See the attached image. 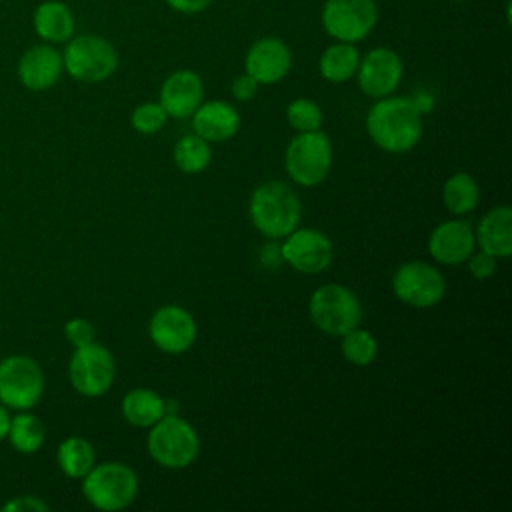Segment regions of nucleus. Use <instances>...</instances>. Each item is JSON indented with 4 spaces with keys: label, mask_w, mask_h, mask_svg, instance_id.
I'll use <instances>...</instances> for the list:
<instances>
[{
    "label": "nucleus",
    "mask_w": 512,
    "mask_h": 512,
    "mask_svg": "<svg viewBox=\"0 0 512 512\" xmlns=\"http://www.w3.org/2000/svg\"><path fill=\"white\" fill-rule=\"evenodd\" d=\"M68 378L72 388L82 396L96 398L106 394L116 378L112 352L96 342L74 348L68 364Z\"/></svg>",
    "instance_id": "1a4fd4ad"
},
{
    "label": "nucleus",
    "mask_w": 512,
    "mask_h": 512,
    "mask_svg": "<svg viewBox=\"0 0 512 512\" xmlns=\"http://www.w3.org/2000/svg\"><path fill=\"white\" fill-rule=\"evenodd\" d=\"M308 312L314 326L330 336H342L362 320L358 296L342 284H324L316 288L310 296Z\"/></svg>",
    "instance_id": "0eeeda50"
},
{
    "label": "nucleus",
    "mask_w": 512,
    "mask_h": 512,
    "mask_svg": "<svg viewBox=\"0 0 512 512\" xmlns=\"http://www.w3.org/2000/svg\"><path fill=\"white\" fill-rule=\"evenodd\" d=\"M122 416L138 428H150L166 414V400L148 388H134L122 398Z\"/></svg>",
    "instance_id": "4be33fe9"
},
{
    "label": "nucleus",
    "mask_w": 512,
    "mask_h": 512,
    "mask_svg": "<svg viewBox=\"0 0 512 512\" xmlns=\"http://www.w3.org/2000/svg\"><path fill=\"white\" fill-rule=\"evenodd\" d=\"M138 492L136 472L124 462L94 464L82 478L84 498L102 512L128 508Z\"/></svg>",
    "instance_id": "20e7f679"
},
{
    "label": "nucleus",
    "mask_w": 512,
    "mask_h": 512,
    "mask_svg": "<svg viewBox=\"0 0 512 512\" xmlns=\"http://www.w3.org/2000/svg\"><path fill=\"white\" fill-rule=\"evenodd\" d=\"M4 512L8 510H14V512H48L50 506L40 500L38 496H32V494H24V496H16L12 500H8L4 506H2Z\"/></svg>",
    "instance_id": "473e14b6"
},
{
    "label": "nucleus",
    "mask_w": 512,
    "mask_h": 512,
    "mask_svg": "<svg viewBox=\"0 0 512 512\" xmlns=\"http://www.w3.org/2000/svg\"><path fill=\"white\" fill-rule=\"evenodd\" d=\"M166 4L180 14H198L204 12L212 0H166Z\"/></svg>",
    "instance_id": "f704fd0d"
},
{
    "label": "nucleus",
    "mask_w": 512,
    "mask_h": 512,
    "mask_svg": "<svg viewBox=\"0 0 512 512\" xmlns=\"http://www.w3.org/2000/svg\"><path fill=\"white\" fill-rule=\"evenodd\" d=\"M258 86L260 84L250 74L244 72V74L234 78V82H232V96L236 100H240V102H248V100H252L256 96Z\"/></svg>",
    "instance_id": "72a5a7b5"
},
{
    "label": "nucleus",
    "mask_w": 512,
    "mask_h": 512,
    "mask_svg": "<svg viewBox=\"0 0 512 512\" xmlns=\"http://www.w3.org/2000/svg\"><path fill=\"white\" fill-rule=\"evenodd\" d=\"M64 72L62 52L48 42L34 44L22 52L16 74L24 88L32 92H44L52 88Z\"/></svg>",
    "instance_id": "2eb2a0df"
},
{
    "label": "nucleus",
    "mask_w": 512,
    "mask_h": 512,
    "mask_svg": "<svg viewBox=\"0 0 512 512\" xmlns=\"http://www.w3.org/2000/svg\"><path fill=\"white\" fill-rule=\"evenodd\" d=\"M248 214L258 232L272 240L284 238L300 224V200L288 184L264 182L254 188Z\"/></svg>",
    "instance_id": "f03ea898"
},
{
    "label": "nucleus",
    "mask_w": 512,
    "mask_h": 512,
    "mask_svg": "<svg viewBox=\"0 0 512 512\" xmlns=\"http://www.w3.org/2000/svg\"><path fill=\"white\" fill-rule=\"evenodd\" d=\"M200 452V438L190 422L176 414H164L148 432L150 458L170 470L190 466Z\"/></svg>",
    "instance_id": "7ed1b4c3"
},
{
    "label": "nucleus",
    "mask_w": 512,
    "mask_h": 512,
    "mask_svg": "<svg viewBox=\"0 0 512 512\" xmlns=\"http://www.w3.org/2000/svg\"><path fill=\"white\" fill-rule=\"evenodd\" d=\"M366 130L378 148L402 154L412 150L422 136V112L414 98L384 96L368 110Z\"/></svg>",
    "instance_id": "f257e3e1"
},
{
    "label": "nucleus",
    "mask_w": 512,
    "mask_h": 512,
    "mask_svg": "<svg viewBox=\"0 0 512 512\" xmlns=\"http://www.w3.org/2000/svg\"><path fill=\"white\" fill-rule=\"evenodd\" d=\"M212 160L210 142L198 134L182 136L174 146V164L184 174H200Z\"/></svg>",
    "instance_id": "bb28decb"
},
{
    "label": "nucleus",
    "mask_w": 512,
    "mask_h": 512,
    "mask_svg": "<svg viewBox=\"0 0 512 512\" xmlns=\"http://www.w3.org/2000/svg\"><path fill=\"white\" fill-rule=\"evenodd\" d=\"M148 334L160 352L182 354L196 340V322L186 308L166 304L152 314Z\"/></svg>",
    "instance_id": "ddd939ff"
},
{
    "label": "nucleus",
    "mask_w": 512,
    "mask_h": 512,
    "mask_svg": "<svg viewBox=\"0 0 512 512\" xmlns=\"http://www.w3.org/2000/svg\"><path fill=\"white\" fill-rule=\"evenodd\" d=\"M280 246V256L302 274H318L332 262L330 238L316 228H294Z\"/></svg>",
    "instance_id": "f8f14e48"
},
{
    "label": "nucleus",
    "mask_w": 512,
    "mask_h": 512,
    "mask_svg": "<svg viewBox=\"0 0 512 512\" xmlns=\"http://www.w3.org/2000/svg\"><path fill=\"white\" fill-rule=\"evenodd\" d=\"M358 64H360L358 48L350 42L336 40L322 52L318 60V70L324 80L332 84H342V82H348L352 76H356Z\"/></svg>",
    "instance_id": "5701e85b"
},
{
    "label": "nucleus",
    "mask_w": 512,
    "mask_h": 512,
    "mask_svg": "<svg viewBox=\"0 0 512 512\" xmlns=\"http://www.w3.org/2000/svg\"><path fill=\"white\" fill-rule=\"evenodd\" d=\"M168 120V114L160 106V102H144L132 110L130 122L132 128L140 134H156L158 130L164 128Z\"/></svg>",
    "instance_id": "c756f323"
},
{
    "label": "nucleus",
    "mask_w": 512,
    "mask_h": 512,
    "mask_svg": "<svg viewBox=\"0 0 512 512\" xmlns=\"http://www.w3.org/2000/svg\"><path fill=\"white\" fill-rule=\"evenodd\" d=\"M480 200V190L476 180L468 172L452 174L442 186V202L448 212L456 216L470 214Z\"/></svg>",
    "instance_id": "393cba45"
},
{
    "label": "nucleus",
    "mask_w": 512,
    "mask_h": 512,
    "mask_svg": "<svg viewBox=\"0 0 512 512\" xmlns=\"http://www.w3.org/2000/svg\"><path fill=\"white\" fill-rule=\"evenodd\" d=\"M64 336L74 348H80L94 342L96 328L86 318H72L64 324Z\"/></svg>",
    "instance_id": "7c9ffc66"
},
{
    "label": "nucleus",
    "mask_w": 512,
    "mask_h": 512,
    "mask_svg": "<svg viewBox=\"0 0 512 512\" xmlns=\"http://www.w3.org/2000/svg\"><path fill=\"white\" fill-rule=\"evenodd\" d=\"M402 74H404V66L398 52L386 46L368 50L366 56L360 58V64L356 70L360 90L374 100L390 96L398 88Z\"/></svg>",
    "instance_id": "4468645a"
},
{
    "label": "nucleus",
    "mask_w": 512,
    "mask_h": 512,
    "mask_svg": "<svg viewBox=\"0 0 512 512\" xmlns=\"http://www.w3.org/2000/svg\"><path fill=\"white\" fill-rule=\"evenodd\" d=\"M474 238L480 250L494 258H508L512 254V208L508 204L490 208L480 218Z\"/></svg>",
    "instance_id": "412c9836"
},
{
    "label": "nucleus",
    "mask_w": 512,
    "mask_h": 512,
    "mask_svg": "<svg viewBox=\"0 0 512 512\" xmlns=\"http://www.w3.org/2000/svg\"><path fill=\"white\" fill-rule=\"evenodd\" d=\"M12 448L20 454H34L40 450L46 438V428L38 416L28 410H18L16 416L10 418V428L6 436Z\"/></svg>",
    "instance_id": "a878e982"
},
{
    "label": "nucleus",
    "mask_w": 512,
    "mask_h": 512,
    "mask_svg": "<svg viewBox=\"0 0 512 512\" xmlns=\"http://www.w3.org/2000/svg\"><path fill=\"white\" fill-rule=\"evenodd\" d=\"M474 246V230L464 220H446L438 224L428 238L430 256L436 262L448 266L466 262L468 256L474 252Z\"/></svg>",
    "instance_id": "f3484780"
},
{
    "label": "nucleus",
    "mask_w": 512,
    "mask_h": 512,
    "mask_svg": "<svg viewBox=\"0 0 512 512\" xmlns=\"http://www.w3.org/2000/svg\"><path fill=\"white\" fill-rule=\"evenodd\" d=\"M378 354L376 338L364 328H352L342 334V356L354 366H368Z\"/></svg>",
    "instance_id": "cd10ccee"
},
{
    "label": "nucleus",
    "mask_w": 512,
    "mask_h": 512,
    "mask_svg": "<svg viewBox=\"0 0 512 512\" xmlns=\"http://www.w3.org/2000/svg\"><path fill=\"white\" fill-rule=\"evenodd\" d=\"M32 28L42 42L66 44L76 30L72 8L62 0H42L32 12Z\"/></svg>",
    "instance_id": "aec40b11"
},
{
    "label": "nucleus",
    "mask_w": 512,
    "mask_h": 512,
    "mask_svg": "<svg viewBox=\"0 0 512 512\" xmlns=\"http://www.w3.org/2000/svg\"><path fill=\"white\" fill-rule=\"evenodd\" d=\"M394 296L412 308H432L446 294V280L428 262L412 260L402 264L392 276Z\"/></svg>",
    "instance_id": "9b49d317"
},
{
    "label": "nucleus",
    "mask_w": 512,
    "mask_h": 512,
    "mask_svg": "<svg viewBox=\"0 0 512 512\" xmlns=\"http://www.w3.org/2000/svg\"><path fill=\"white\" fill-rule=\"evenodd\" d=\"M326 34L338 42H362L378 22L374 0H326L322 14Z\"/></svg>",
    "instance_id": "9d476101"
},
{
    "label": "nucleus",
    "mask_w": 512,
    "mask_h": 512,
    "mask_svg": "<svg viewBox=\"0 0 512 512\" xmlns=\"http://www.w3.org/2000/svg\"><path fill=\"white\" fill-rule=\"evenodd\" d=\"M10 412L8 408L0 402V440H4L8 436V428H10Z\"/></svg>",
    "instance_id": "c9c22d12"
},
{
    "label": "nucleus",
    "mask_w": 512,
    "mask_h": 512,
    "mask_svg": "<svg viewBox=\"0 0 512 512\" xmlns=\"http://www.w3.org/2000/svg\"><path fill=\"white\" fill-rule=\"evenodd\" d=\"M286 120L296 132L320 130L324 122L322 108L310 98H296L286 108Z\"/></svg>",
    "instance_id": "c85d7f7f"
},
{
    "label": "nucleus",
    "mask_w": 512,
    "mask_h": 512,
    "mask_svg": "<svg viewBox=\"0 0 512 512\" xmlns=\"http://www.w3.org/2000/svg\"><path fill=\"white\" fill-rule=\"evenodd\" d=\"M192 128L194 134L206 142H224L238 132L240 114L224 100L200 102V106L192 112Z\"/></svg>",
    "instance_id": "6ab92c4d"
},
{
    "label": "nucleus",
    "mask_w": 512,
    "mask_h": 512,
    "mask_svg": "<svg viewBox=\"0 0 512 512\" xmlns=\"http://www.w3.org/2000/svg\"><path fill=\"white\" fill-rule=\"evenodd\" d=\"M44 392L40 364L24 354L6 356L0 362V402L8 410L34 408Z\"/></svg>",
    "instance_id": "6e6552de"
},
{
    "label": "nucleus",
    "mask_w": 512,
    "mask_h": 512,
    "mask_svg": "<svg viewBox=\"0 0 512 512\" xmlns=\"http://www.w3.org/2000/svg\"><path fill=\"white\" fill-rule=\"evenodd\" d=\"M466 262H468L470 274L474 278H478V280H486V278H490L496 272V258L492 254L484 252V250L472 252Z\"/></svg>",
    "instance_id": "2f4dec72"
},
{
    "label": "nucleus",
    "mask_w": 512,
    "mask_h": 512,
    "mask_svg": "<svg viewBox=\"0 0 512 512\" xmlns=\"http://www.w3.org/2000/svg\"><path fill=\"white\" fill-rule=\"evenodd\" d=\"M204 96L202 78L192 70L172 72L160 86V106L168 118H190Z\"/></svg>",
    "instance_id": "a211bd4d"
},
{
    "label": "nucleus",
    "mask_w": 512,
    "mask_h": 512,
    "mask_svg": "<svg viewBox=\"0 0 512 512\" xmlns=\"http://www.w3.org/2000/svg\"><path fill=\"white\" fill-rule=\"evenodd\" d=\"M56 462L60 470L74 480H82L90 468L96 464V454L86 438L70 436L60 442L56 450Z\"/></svg>",
    "instance_id": "b1692460"
},
{
    "label": "nucleus",
    "mask_w": 512,
    "mask_h": 512,
    "mask_svg": "<svg viewBox=\"0 0 512 512\" xmlns=\"http://www.w3.org/2000/svg\"><path fill=\"white\" fill-rule=\"evenodd\" d=\"M332 166V144L322 130L298 132L284 154V168L288 176L306 188L318 186L326 180Z\"/></svg>",
    "instance_id": "423d86ee"
},
{
    "label": "nucleus",
    "mask_w": 512,
    "mask_h": 512,
    "mask_svg": "<svg viewBox=\"0 0 512 512\" xmlns=\"http://www.w3.org/2000/svg\"><path fill=\"white\" fill-rule=\"evenodd\" d=\"M62 62L64 72H68L74 80L96 84L104 82L116 72L118 52L104 36L76 34L66 42Z\"/></svg>",
    "instance_id": "39448f33"
},
{
    "label": "nucleus",
    "mask_w": 512,
    "mask_h": 512,
    "mask_svg": "<svg viewBox=\"0 0 512 512\" xmlns=\"http://www.w3.org/2000/svg\"><path fill=\"white\" fill-rule=\"evenodd\" d=\"M454 2H466V0H454Z\"/></svg>",
    "instance_id": "e433bc0d"
},
{
    "label": "nucleus",
    "mask_w": 512,
    "mask_h": 512,
    "mask_svg": "<svg viewBox=\"0 0 512 512\" xmlns=\"http://www.w3.org/2000/svg\"><path fill=\"white\" fill-rule=\"evenodd\" d=\"M244 68L258 84H276L290 72L292 52L284 40L264 36L248 48Z\"/></svg>",
    "instance_id": "dca6fc26"
}]
</instances>
